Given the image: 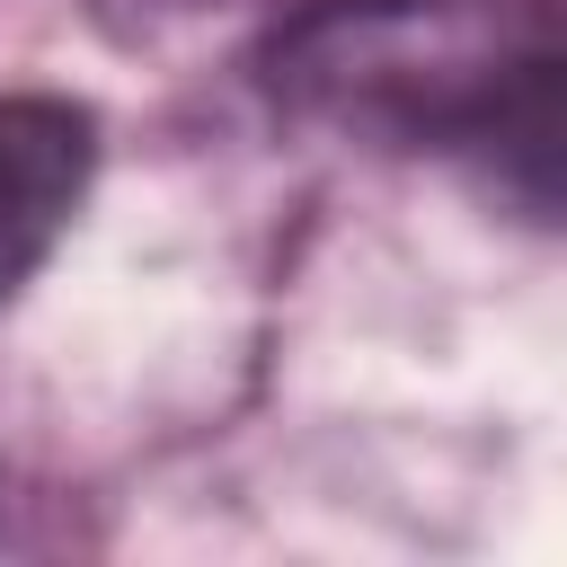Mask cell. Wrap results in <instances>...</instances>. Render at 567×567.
I'll use <instances>...</instances> for the list:
<instances>
[{"instance_id": "6da1fadb", "label": "cell", "mask_w": 567, "mask_h": 567, "mask_svg": "<svg viewBox=\"0 0 567 567\" xmlns=\"http://www.w3.org/2000/svg\"><path fill=\"white\" fill-rule=\"evenodd\" d=\"M558 0H319L266 44V89L301 124L381 151L558 133Z\"/></svg>"}, {"instance_id": "7a4b0ae2", "label": "cell", "mask_w": 567, "mask_h": 567, "mask_svg": "<svg viewBox=\"0 0 567 567\" xmlns=\"http://www.w3.org/2000/svg\"><path fill=\"white\" fill-rule=\"evenodd\" d=\"M97 168V124L71 97H0V310L71 230Z\"/></svg>"}]
</instances>
